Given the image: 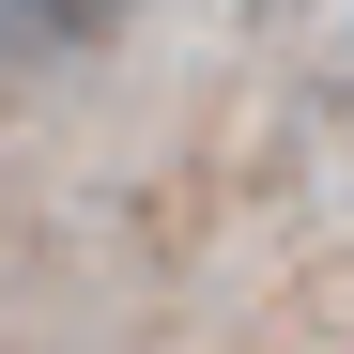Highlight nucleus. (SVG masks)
<instances>
[{
  "instance_id": "obj_1",
  "label": "nucleus",
  "mask_w": 354,
  "mask_h": 354,
  "mask_svg": "<svg viewBox=\"0 0 354 354\" xmlns=\"http://www.w3.org/2000/svg\"><path fill=\"white\" fill-rule=\"evenodd\" d=\"M108 16H124V0H0L16 46H108Z\"/></svg>"
}]
</instances>
